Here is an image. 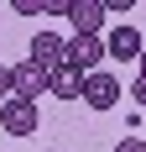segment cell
<instances>
[{
  "label": "cell",
  "mask_w": 146,
  "mask_h": 152,
  "mask_svg": "<svg viewBox=\"0 0 146 152\" xmlns=\"http://www.w3.org/2000/svg\"><path fill=\"white\" fill-rule=\"evenodd\" d=\"M0 16H5V5H0Z\"/></svg>",
  "instance_id": "cell-14"
},
{
  "label": "cell",
  "mask_w": 146,
  "mask_h": 152,
  "mask_svg": "<svg viewBox=\"0 0 146 152\" xmlns=\"http://www.w3.org/2000/svg\"><path fill=\"white\" fill-rule=\"evenodd\" d=\"M0 126H5V137H37L42 110L31 105V100H5L0 105Z\"/></svg>",
  "instance_id": "cell-2"
},
{
  "label": "cell",
  "mask_w": 146,
  "mask_h": 152,
  "mask_svg": "<svg viewBox=\"0 0 146 152\" xmlns=\"http://www.w3.org/2000/svg\"><path fill=\"white\" fill-rule=\"evenodd\" d=\"M47 94H58V100H84V74L68 68V63L52 68V74H47Z\"/></svg>",
  "instance_id": "cell-8"
},
{
  "label": "cell",
  "mask_w": 146,
  "mask_h": 152,
  "mask_svg": "<svg viewBox=\"0 0 146 152\" xmlns=\"http://www.w3.org/2000/svg\"><path fill=\"white\" fill-rule=\"evenodd\" d=\"M141 79H146V53H141Z\"/></svg>",
  "instance_id": "cell-13"
},
{
  "label": "cell",
  "mask_w": 146,
  "mask_h": 152,
  "mask_svg": "<svg viewBox=\"0 0 146 152\" xmlns=\"http://www.w3.org/2000/svg\"><path fill=\"white\" fill-rule=\"evenodd\" d=\"M11 74H16V100H31V105H37V100L47 94V68H37V63H16Z\"/></svg>",
  "instance_id": "cell-7"
},
{
  "label": "cell",
  "mask_w": 146,
  "mask_h": 152,
  "mask_svg": "<svg viewBox=\"0 0 146 152\" xmlns=\"http://www.w3.org/2000/svg\"><path fill=\"white\" fill-rule=\"evenodd\" d=\"M131 100H136V105H146V79H141V74H136V84H131Z\"/></svg>",
  "instance_id": "cell-11"
},
{
  "label": "cell",
  "mask_w": 146,
  "mask_h": 152,
  "mask_svg": "<svg viewBox=\"0 0 146 152\" xmlns=\"http://www.w3.org/2000/svg\"><path fill=\"white\" fill-rule=\"evenodd\" d=\"M84 105L89 110H115L120 105V79L110 74V68H99V74L84 79Z\"/></svg>",
  "instance_id": "cell-5"
},
{
  "label": "cell",
  "mask_w": 146,
  "mask_h": 152,
  "mask_svg": "<svg viewBox=\"0 0 146 152\" xmlns=\"http://www.w3.org/2000/svg\"><path fill=\"white\" fill-rule=\"evenodd\" d=\"M47 152H52V147H47Z\"/></svg>",
  "instance_id": "cell-15"
},
{
  "label": "cell",
  "mask_w": 146,
  "mask_h": 152,
  "mask_svg": "<svg viewBox=\"0 0 146 152\" xmlns=\"http://www.w3.org/2000/svg\"><path fill=\"white\" fill-rule=\"evenodd\" d=\"M26 63H37V68H63L68 63V37H58V31H37L31 37V47H26Z\"/></svg>",
  "instance_id": "cell-3"
},
{
  "label": "cell",
  "mask_w": 146,
  "mask_h": 152,
  "mask_svg": "<svg viewBox=\"0 0 146 152\" xmlns=\"http://www.w3.org/2000/svg\"><path fill=\"white\" fill-rule=\"evenodd\" d=\"M104 47H110V58H115V63H141V53H146L141 31H136L131 21H115L110 37H104Z\"/></svg>",
  "instance_id": "cell-4"
},
{
  "label": "cell",
  "mask_w": 146,
  "mask_h": 152,
  "mask_svg": "<svg viewBox=\"0 0 146 152\" xmlns=\"http://www.w3.org/2000/svg\"><path fill=\"white\" fill-rule=\"evenodd\" d=\"M11 11L16 16H47V0H16Z\"/></svg>",
  "instance_id": "cell-10"
},
{
  "label": "cell",
  "mask_w": 146,
  "mask_h": 152,
  "mask_svg": "<svg viewBox=\"0 0 146 152\" xmlns=\"http://www.w3.org/2000/svg\"><path fill=\"white\" fill-rule=\"evenodd\" d=\"M115 152H146V142H141V137H125V142H120Z\"/></svg>",
  "instance_id": "cell-12"
},
{
  "label": "cell",
  "mask_w": 146,
  "mask_h": 152,
  "mask_svg": "<svg viewBox=\"0 0 146 152\" xmlns=\"http://www.w3.org/2000/svg\"><path fill=\"white\" fill-rule=\"evenodd\" d=\"M104 16H110V5H104V0H73L68 21H73V31H84V37H99V31H104Z\"/></svg>",
  "instance_id": "cell-6"
},
{
  "label": "cell",
  "mask_w": 146,
  "mask_h": 152,
  "mask_svg": "<svg viewBox=\"0 0 146 152\" xmlns=\"http://www.w3.org/2000/svg\"><path fill=\"white\" fill-rule=\"evenodd\" d=\"M5 100H16V74L0 63V105H5Z\"/></svg>",
  "instance_id": "cell-9"
},
{
  "label": "cell",
  "mask_w": 146,
  "mask_h": 152,
  "mask_svg": "<svg viewBox=\"0 0 146 152\" xmlns=\"http://www.w3.org/2000/svg\"><path fill=\"white\" fill-rule=\"evenodd\" d=\"M110 58V47H104V37H84V31H73L68 37V68H78V74H99V63Z\"/></svg>",
  "instance_id": "cell-1"
}]
</instances>
